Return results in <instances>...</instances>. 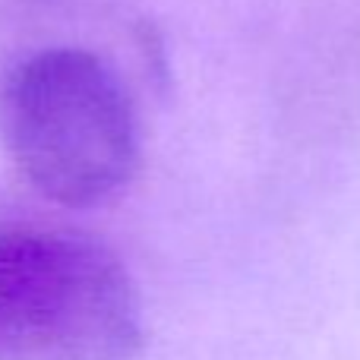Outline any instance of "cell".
Wrapping results in <instances>:
<instances>
[{"label": "cell", "mask_w": 360, "mask_h": 360, "mask_svg": "<svg viewBox=\"0 0 360 360\" xmlns=\"http://www.w3.org/2000/svg\"><path fill=\"white\" fill-rule=\"evenodd\" d=\"M0 139L25 184L67 209L111 202L136 174L130 95L82 48L38 51L6 73Z\"/></svg>", "instance_id": "cell-1"}, {"label": "cell", "mask_w": 360, "mask_h": 360, "mask_svg": "<svg viewBox=\"0 0 360 360\" xmlns=\"http://www.w3.org/2000/svg\"><path fill=\"white\" fill-rule=\"evenodd\" d=\"M139 345L136 288L105 243L0 228V360H130Z\"/></svg>", "instance_id": "cell-2"}]
</instances>
